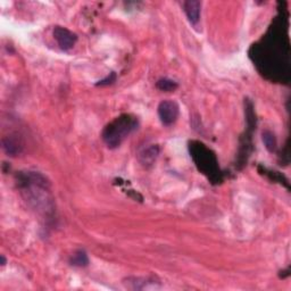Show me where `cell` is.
<instances>
[{
	"label": "cell",
	"instance_id": "obj_13",
	"mask_svg": "<svg viewBox=\"0 0 291 291\" xmlns=\"http://www.w3.org/2000/svg\"><path fill=\"white\" fill-rule=\"evenodd\" d=\"M115 80H116V75H115V73H110L107 77L104 78V80H101V81H99L98 83H97V86H108V85H112L113 82H115Z\"/></svg>",
	"mask_w": 291,
	"mask_h": 291
},
{
	"label": "cell",
	"instance_id": "obj_10",
	"mask_svg": "<svg viewBox=\"0 0 291 291\" xmlns=\"http://www.w3.org/2000/svg\"><path fill=\"white\" fill-rule=\"evenodd\" d=\"M70 263H71V265H73V266L85 267L89 264V258H88V255L86 254V252L77 251L71 256Z\"/></svg>",
	"mask_w": 291,
	"mask_h": 291
},
{
	"label": "cell",
	"instance_id": "obj_12",
	"mask_svg": "<svg viewBox=\"0 0 291 291\" xmlns=\"http://www.w3.org/2000/svg\"><path fill=\"white\" fill-rule=\"evenodd\" d=\"M263 173H264L266 177H269L271 180H273V181L280 182L281 184H285V187L289 188L288 180L285 179L282 174H280L279 172H272V171H267L266 169H263Z\"/></svg>",
	"mask_w": 291,
	"mask_h": 291
},
{
	"label": "cell",
	"instance_id": "obj_9",
	"mask_svg": "<svg viewBox=\"0 0 291 291\" xmlns=\"http://www.w3.org/2000/svg\"><path fill=\"white\" fill-rule=\"evenodd\" d=\"M262 139L267 150L271 152H274L276 150V148H278V141H276V138L273 132L265 130L262 133Z\"/></svg>",
	"mask_w": 291,
	"mask_h": 291
},
{
	"label": "cell",
	"instance_id": "obj_2",
	"mask_svg": "<svg viewBox=\"0 0 291 291\" xmlns=\"http://www.w3.org/2000/svg\"><path fill=\"white\" fill-rule=\"evenodd\" d=\"M139 127L138 117L132 114H122L105 127L103 140L108 148H117Z\"/></svg>",
	"mask_w": 291,
	"mask_h": 291
},
{
	"label": "cell",
	"instance_id": "obj_3",
	"mask_svg": "<svg viewBox=\"0 0 291 291\" xmlns=\"http://www.w3.org/2000/svg\"><path fill=\"white\" fill-rule=\"evenodd\" d=\"M189 149H190V155L197 169L202 174L207 175L212 182H221L222 174L220 172L219 161L216 159L214 152L199 141H190Z\"/></svg>",
	"mask_w": 291,
	"mask_h": 291
},
{
	"label": "cell",
	"instance_id": "obj_8",
	"mask_svg": "<svg viewBox=\"0 0 291 291\" xmlns=\"http://www.w3.org/2000/svg\"><path fill=\"white\" fill-rule=\"evenodd\" d=\"M159 154V148L158 146L152 145L150 147L146 148V149L142 150L139 154V160L140 163L148 168L155 163V160Z\"/></svg>",
	"mask_w": 291,
	"mask_h": 291
},
{
	"label": "cell",
	"instance_id": "obj_1",
	"mask_svg": "<svg viewBox=\"0 0 291 291\" xmlns=\"http://www.w3.org/2000/svg\"><path fill=\"white\" fill-rule=\"evenodd\" d=\"M17 183L23 192H26V200L39 211L49 210L48 182L44 175L35 172H25L17 175Z\"/></svg>",
	"mask_w": 291,
	"mask_h": 291
},
{
	"label": "cell",
	"instance_id": "obj_5",
	"mask_svg": "<svg viewBox=\"0 0 291 291\" xmlns=\"http://www.w3.org/2000/svg\"><path fill=\"white\" fill-rule=\"evenodd\" d=\"M54 38L56 39L57 44L61 49L63 50H70L75 45L77 36L72 31L67 30L66 27L63 26H56L54 29Z\"/></svg>",
	"mask_w": 291,
	"mask_h": 291
},
{
	"label": "cell",
	"instance_id": "obj_11",
	"mask_svg": "<svg viewBox=\"0 0 291 291\" xmlns=\"http://www.w3.org/2000/svg\"><path fill=\"white\" fill-rule=\"evenodd\" d=\"M156 87L158 88L160 91H166V92H171V91H174L178 89L179 85L175 81L171 80V78L168 77H164V78H160V80L157 81L156 83Z\"/></svg>",
	"mask_w": 291,
	"mask_h": 291
},
{
	"label": "cell",
	"instance_id": "obj_6",
	"mask_svg": "<svg viewBox=\"0 0 291 291\" xmlns=\"http://www.w3.org/2000/svg\"><path fill=\"white\" fill-rule=\"evenodd\" d=\"M3 148L8 156H16L23 150L21 138L17 136H7L3 139Z\"/></svg>",
	"mask_w": 291,
	"mask_h": 291
},
{
	"label": "cell",
	"instance_id": "obj_14",
	"mask_svg": "<svg viewBox=\"0 0 291 291\" xmlns=\"http://www.w3.org/2000/svg\"><path fill=\"white\" fill-rule=\"evenodd\" d=\"M2 265H3V266L6 265V258H5L4 255L2 256Z\"/></svg>",
	"mask_w": 291,
	"mask_h": 291
},
{
	"label": "cell",
	"instance_id": "obj_7",
	"mask_svg": "<svg viewBox=\"0 0 291 291\" xmlns=\"http://www.w3.org/2000/svg\"><path fill=\"white\" fill-rule=\"evenodd\" d=\"M200 7L201 3L197 2V0H189V2L183 3L184 13H186L189 22L192 23V24H197L199 22Z\"/></svg>",
	"mask_w": 291,
	"mask_h": 291
},
{
	"label": "cell",
	"instance_id": "obj_4",
	"mask_svg": "<svg viewBox=\"0 0 291 291\" xmlns=\"http://www.w3.org/2000/svg\"><path fill=\"white\" fill-rule=\"evenodd\" d=\"M158 116L160 122L166 127H170L177 122L180 114V107L177 101L163 100L158 105Z\"/></svg>",
	"mask_w": 291,
	"mask_h": 291
}]
</instances>
